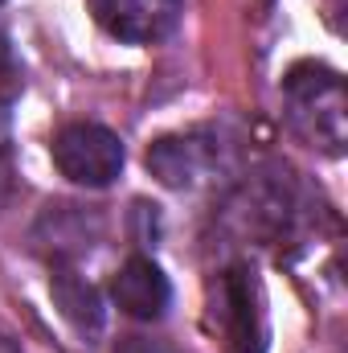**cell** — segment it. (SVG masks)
Segmentation results:
<instances>
[{
	"label": "cell",
	"instance_id": "cell-5",
	"mask_svg": "<svg viewBox=\"0 0 348 353\" xmlns=\"http://www.w3.org/2000/svg\"><path fill=\"white\" fill-rule=\"evenodd\" d=\"M54 296H58L62 312H66V316H70L83 333L102 329V304H98L94 288H90V283H83L74 271H62V275L54 279Z\"/></svg>",
	"mask_w": 348,
	"mask_h": 353
},
{
	"label": "cell",
	"instance_id": "cell-4",
	"mask_svg": "<svg viewBox=\"0 0 348 353\" xmlns=\"http://www.w3.org/2000/svg\"><path fill=\"white\" fill-rule=\"evenodd\" d=\"M148 169L160 176L164 185L184 189V185H193L197 176L205 173V152H201L197 140L168 136V140H156V144L148 148Z\"/></svg>",
	"mask_w": 348,
	"mask_h": 353
},
{
	"label": "cell",
	"instance_id": "cell-7",
	"mask_svg": "<svg viewBox=\"0 0 348 353\" xmlns=\"http://www.w3.org/2000/svg\"><path fill=\"white\" fill-rule=\"evenodd\" d=\"M8 176V157H4V144H0V181Z\"/></svg>",
	"mask_w": 348,
	"mask_h": 353
},
{
	"label": "cell",
	"instance_id": "cell-6",
	"mask_svg": "<svg viewBox=\"0 0 348 353\" xmlns=\"http://www.w3.org/2000/svg\"><path fill=\"white\" fill-rule=\"evenodd\" d=\"M123 353H180V350H173V345H160V341H140V337H131Z\"/></svg>",
	"mask_w": 348,
	"mask_h": 353
},
{
	"label": "cell",
	"instance_id": "cell-3",
	"mask_svg": "<svg viewBox=\"0 0 348 353\" xmlns=\"http://www.w3.org/2000/svg\"><path fill=\"white\" fill-rule=\"evenodd\" d=\"M111 292H115V304H119L127 316H135V321H156V316H164V308H168V300H173L168 275L152 263V259H127V263L119 267Z\"/></svg>",
	"mask_w": 348,
	"mask_h": 353
},
{
	"label": "cell",
	"instance_id": "cell-2",
	"mask_svg": "<svg viewBox=\"0 0 348 353\" xmlns=\"http://www.w3.org/2000/svg\"><path fill=\"white\" fill-rule=\"evenodd\" d=\"M94 17L119 41L152 46L176 29L180 0H94Z\"/></svg>",
	"mask_w": 348,
	"mask_h": 353
},
{
	"label": "cell",
	"instance_id": "cell-8",
	"mask_svg": "<svg viewBox=\"0 0 348 353\" xmlns=\"http://www.w3.org/2000/svg\"><path fill=\"white\" fill-rule=\"evenodd\" d=\"M0 353H17V345H12V341H8L4 333H0Z\"/></svg>",
	"mask_w": 348,
	"mask_h": 353
},
{
	"label": "cell",
	"instance_id": "cell-1",
	"mask_svg": "<svg viewBox=\"0 0 348 353\" xmlns=\"http://www.w3.org/2000/svg\"><path fill=\"white\" fill-rule=\"evenodd\" d=\"M54 165L74 185L102 189L123 173V144L102 123H66L54 136Z\"/></svg>",
	"mask_w": 348,
	"mask_h": 353
}]
</instances>
